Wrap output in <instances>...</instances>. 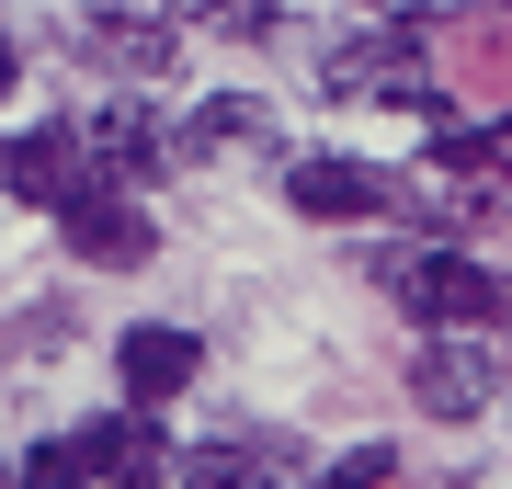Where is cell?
Instances as JSON below:
<instances>
[{
    "label": "cell",
    "instance_id": "obj_1",
    "mask_svg": "<svg viewBox=\"0 0 512 489\" xmlns=\"http://www.w3.org/2000/svg\"><path fill=\"white\" fill-rule=\"evenodd\" d=\"M376 285L399 296V308H410L421 330H501V273L478 262V251H456V239L387 251V262H376Z\"/></svg>",
    "mask_w": 512,
    "mask_h": 489
},
{
    "label": "cell",
    "instance_id": "obj_2",
    "mask_svg": "<svg viewBox=\"0 0 512 489\" xmlns=\"http://www.w3.org/2000/svg\"><path fill=\"white\" fill-rule=\"evenodd\" d=\"M410 399H421V421H490V410H501V353H490V330H421Z\"/></svg>",
    "mask_w": 512,
    "mask_h": 489
},
{
    "label": "cell",
    "instance_id": "obj_3",
    "mask_svg": "<svg viewBox=\"0 0 512 489\" xmlns=\"http://www.w3.org/2000/svg\"><path fill=\"white\" fill-rule=\"evenodd\" d=\"M69 467L92 489H160L171 478V433H160V410H103V421L69 433Z\"/></svg>",
    "mask_w": 512,
    "mask_h": 489
},
{
    "label": "cell",
    "instance_id": "obj_4",
    "mask_svg": "<svg viewBox=\"0 0 512 489\" xmlns=\"http://www.w3.org/2000/svg\"><path fill=\"white\" fill-rule=\"evenodd\" d=\"M57 217V239H69L80 262H103V273H137L148 251H160V228H148V205H126L114 182H80L69 205H46Z\"/></svg>",
    "mask_w": 512,
    "mask_h": 489
},
{
    "label": "cell",
    "instance_id": "obj_5",
    "mask_svg": "<svg viewBox=\"0 0 512 489\" xmlns=\"http://www.w3.org/2000/svg\"><path fill=\"white\" fill-rule=\"evenodd\" d=\"M285 205L319 228H353V217H387V171L353 160V148H308V160H285Z\"/></svg>",
    "mask_w": 512,
    "mask_h": 489
},
{
    "label": "cell",
    "instance_id": "obj_6",
    "mask_svg": "<svg viewBox=\"0 0 512 489\" xmlns=\"http://www.w3.org/2000/svg\"><path fill=\"white\" fill-rule=\"evenodd\" d=\"M80 57H92V69H114L126 91H148V80H171L183 35H171L160 12H92V23H80Z\"/></svg>",
    "mask_w": 512,
    "mask_h": 489
},
{
    "label": "cell",
    "instance_id": "obj_7",
    "mask_svg": "<svg viewBox=\"0 0 512 489\" xmlns=\"http://www.w3.org/2000/svg\"><path fill=\"white\" fill-rule=\"evenodd\" d=\"M69 137H80V160H103L114 182H148V171H171V126L137 103V91H126V103H103L92 126H69Z\"/></svg>",
    "mask_w": 512,
    "mask_h": 489
},
{
    "label": "cell",
    "instance_id": "obj_8",
    "mask_svg": "<svg viewBox=\"0 0 512 489\" xmlns=\"http://www.w3.org/2000/svg\"><path fill=\"white\" fill-rule=\"evenodd\" d=\"M194 330H126V342H114V376H126V410H171V399H183V387H194Z\"/></svg>",
    "mask_w": 512,
    "mask_h": 489
},
{
    "label": "cell",
    "instance_id": "obj_9",
    "mask_svg": "<svg viewBox=\"0 0 512 489\" xmlns=\"http://www.w3.org/2000/svg\"><path fill=\"white\" fill-rule=\"evenodd\" d=\"M0 194H12V205H69V194H80V137H69V126L0 137Z\"/></svg>",
    "mask_w": 512,
    "mask_h": 489
},
{
    "label": "cell",
    "instance_id": "obj_10",
    "mask_svg": "<svg viewBox=\"0 0 512 489\" xmlns=\"http://www.w3.org/2000/svg\"><path fill=\"white\" fill-rule=\"evenodd\" d=\"M171 478L183 489H274V467L251 444H171Z\"/></svg>",
    "mask_w": 512,
    "mask_h": 489
},
{
    "label": "cell",
    "instance_id": "obj_11",
    "mask_svg": "<svg viewBox=\"0 0 512 489\" xmlns=\"http://www.w3.org/2000/svg\"><path fill=\"white\" fill-rule=\"evenodd\" d=\"M262 137V103H239V91H217V103L194 114L183 137H171V160H217V148H251Z\"/></svg>",
    "mask_w": 512,
    "mask_h": 489
},
{
    "label": "cell",
    "instance_id": "obj_12",
    "mask_svg": "<svg viewBox=\"0 0 512 489\" xmlns=\"http://www.w3.org/2000/svg\"><path fill=\"white\" fill-rule=\"evenodd\" d=\"M433 160H444V182H490V171H501V137H490V126H444V114H433Z\"/></svg>",
    "mask_w": 512,
    "mask_h": 489
},
{
    "label": "cell",
    "instance_id": "obj_13",
    "mask_svg": "<svg viewBox=\"0 0 512 489\" xmlns=\"http://www.w3.org/2000/svg\"><path fill=\"white\" fill-rule=\"evenodd\" d=\"M194 23H217V35H274V0H194Z\"/></svg>",
    "mask_w": 512,
    "mask_h": 489
},
{
    "label": "cell",
    "instance_id": "obj_14",
    "mask_svg": "<svg viewBox=\"0 0 512 489\" xmlns=\"http://www.w3.org/2000/svg\"><path fill=\"white\" fill-rule=\"evenodd\" d=\"M330 489H387V444H365V455H353L342 478H330Z\"/></svg>",
    "mask_w": 512,
    "mask_h": 489
},
{
    "label": "cell",
    "instance_id": "obj_15",
    "mask_svg": "<svg viewBox=\"0 0 512 489\" xmlns=\"http://www.w3.org/2000/svg\"><path fill=\"white\" fill-rule=\"evenodd\" d=\"M376 23H421V12H444V0H365Z\"/></svg>",
    "mask_w": 512,
    "mask_h": 489
},
{
    "label": "cell",
    "instance_id": "obj_16",
    "mask_svg": "<svg viewBox=\"0 0 512 489\" xmlns=\"http://www.w3.org/2000/svg\"><path fill=\"white\" fill-rule=\"evenodd\" d=\"M0 91H12V35H0Z\"/></svg>",
    "mask_w": 512,
    "mask_h": 489
}]
</instances>
